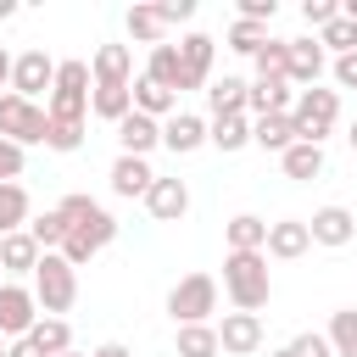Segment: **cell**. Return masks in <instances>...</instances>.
Segmentation results:
<instances>
[{
	"mask_svg": "<svg viewBox=\"0 0 357 357\" xmlns=\"http://www.w3.org/2000/svg\"><path fill=\"white\" fill-rule=\"evenodd\" d=\"M56 212L67 218V240H61V251H56V257H67V268H84L100 245L117 240V218H112L100 201H89V195H61Z\"/></svg>",
	"mask_w": 357,
	"mask_h": 357,
	"instance_id": "1",
	"label": "cell"
},
{
	"mask_svg": "<svg viewBox=\"0 0 357 357\" xmlns=\"http://www.w3.org/2000/svg\"><path fill=\"white\" fill-rule=\"evenodd\" d=\"M223 296L234 301V312H262L268 296H273L268 257L262 251H229L223 257Z\"/></svg>",
	"mask_w": 357,
	"mask_h": 357,
	"instance_id": "2",
	"label": "cell"
},
{
	"mask_svg": "<svg viewBox=\"0 0 357 357\" xmlns=\"http://www.w3.org/2000/svg\"><path fill=\"white\" fill-rule=\"evenodd\" d=\"M89 61H56V84H50V100H45V117L50 123H84L89 112Z\"/></svg>",
	"mask_w": 357,
	"mask_h": 357,
	"instance_id": "3",
	"label": "cell"
},
{
	"mask_svg": "<svg viewBox=\"0 0 357 357\" xmlns=\"http://www.w3.org/2000/svg\"><path fill=\"white\" fill-rule=\"evenodd\" d=\"M33 301H39V318L73 312V301H78V268H67V257L45 251L39 268H33Z\"/></svg>",
	"mask_w": 357,
	"mask_h": 357,
	"instance_id": "4",
	"label": "cell"
},
{
	"mask_svg": "<svg viewBox=\"0 0 357 357\" xmlns=\"http://www.w3.org/2000/svg\"><path fill=\"white\" fill-rule=\"evenodd\" d=\"M335 117H340V95L335 89H301L296 106H290V128L307 145H324V134L335 128Z\"/></svg>",
	"mask_w": 357,
	"mask_h": 357,
	"instance_id": "5",
	"label": "cell"
},
{
	"mask_svg": "<svg viewBox=\"0 0 357 357\" xmlns=\"http://www.w3.org/2000/svg\"><path fill=\"white\" fill-rule=\"evenodd\" d=\"M167 312H173V324H206L218 312V279L212 273H184L167 290Z\"/></svg>",
	"mask_w": 357,
	"mask_h": 357,
	"instance_id": "6",
	"label": "cell"
},
{
	"mask_svg": "<svg viewBox=\"0 0 357 357\" xmlns=\"http://www.w3.org/2000/svg\"><path fill=\"white\" fill-rule=\"evenodd\" d=\"M45 128H50L45 106H33L22 95H0V139H11V145H45Z\"/></svg>",
	"mask_w": 357,
	"mask_h": 357,
	"instance_id": "7",
	"label": "cell"
},
{
	"mask_svg": "<svg viewBox=\"0 0 357 357\" xmlns=\"http://www.w3.org/2000/svg\"><path fill=\"white\" fill-rule=\"evenodd\" d=\"M56 84V61L45 56V50H22V56H11V95H22V100H33L39 106V95Z\"/></svg>",
	"mask_w": 357,
	"mask_h": 357,
	"instance_id": "8",
	"label": "cell"
},
{
	"mask_svg": "<svg viewBox=\"0 0 357 357\" xmlns=\"http://www.w3.org/2000/svg\"><path fill=\"white\" fill-rule=\"evenodd\" d=\"M39 324V301L28 284H0V340H22Z\"/></svg>",
	"mask_w": 357,
	"mask_h": 357,
	"instance_id": "9",
	"label": "cell"
},
{
	"mask_svg": "<svg viewBox=\"0 0 357 357\" xmlns=\"http://www.w3.org/2000/svg\"><path fill=\"white\" fill-rule=\"evenodd\" d=\"M212 50H218L212 33H184V39H178V67H184L178 89H206V78H212Z\"/></svg>",
	"mask_w": 357,
	"mask_h": 357,
	"instance_id": "10",
	"label": "cell"
},
{
	"mask_svg": "<svg viewBox=\"0 0 357 357\" xmlns=\"http://www.w3.org/2000/svg\"><path fill=\"white\" fill-rule=\"evenodd\" d=\"M212 329H218V351H229V357H251L262 346V318L257 312H223V324H212Z\"/></svg>",
	"mask_w": 357,
	"mask_h": 357,
	"instance_id": "11",
	"label": "cell"
},
{
	"mask_svg": "<svg viewBox=\"0 0 357 357\" xmlns=\"http://www.w3.org/2000/svg\"><path fill=\"white\" fill-rule=\"evenodd\" d=\"M145 206H151V218H156V223H178V218L190 212V184H184V178H162V173H156V184L145 190Z\"/></svg>",
	"mask_w": 357,
	"mask_h": 357,
	"instance_id": "12",
	"label": "cell"
},
{
	"mask_svg": "<svg viewBox=\"0 0 357 357\" xmlns=\"http://www.w3.org/2000/svg\"><path fill=\"white\" fill-rule=\"evenodd\" d=\"M307 234H312V245H351L357 240V218L346 206H318L307 218Z\"/></svg>",
	"mask_w": 357,
	"mask_h": 357,
	"instance_id": "13",
	"label": "cell"
},
{
	"mask_svg": "<svg viewBox=\"0 0 357 357\" xmlns=\"http://www.w3.org/2000/svg\"><path fill=\"white\" fill-rule=\"evenodd\" d=\"M307 245H312L307 223H301V218H279V223H268V245H262V257L296 262V257H307Z\"/></svg>",
	"mask_w": 357,
	"mask_h": 357,
	"instance_id": "14",
	"label": "cell"
},
{
	"mask_svg": "<svg viewBox=\"0 0 357 357\" xmlns=\"http://www.w3.org/2000/svg\"><path fill=\"white\" fill-rule=\"evenodd\" d=\"M117 145H123V156H151V151L162 145V123L145 117V112H128V117L117 123Z\"/></svg>",
	"mask_w": 357,
	"mask_h": 357,
	"instance_id": "15",
	"label": "cell"
},
{
	"mask_svg": "<svg viewBox=\"0 0 357 357\" xmlns=\"http://www.w3.org/2000/svg\"><path fill=\"white\" fill-rule=\"evenodd\" d=\"M290 106H296V95H290L284 78H257V84H245V112H251V117H273V112H290Z\"/></svg>",
	"mask_w": 357,
	"mask_h": 357,
	"instance_id": "16",
	"label": "cell"
},
{
	"mask_svg": "<svg viewBox=\"0 0 357 357\" xmlns=\"http://www.w3.org/2000/svg\"><path fill=\"white\" fill-rule=\"evenodd\" d=\"M106 178H112V195H123V201H134V195H145V190L156 184V173H151L145 156H117Z\"/></svg>",
	"mask_w": 357,
	"mask_h": 357,
	"instance_id": "17",
	"label": "cell"
},
{
	"mask_svg": "<svg viewBox=\"0 0 357 357\" xmlns=\"http://www.w3.org/2000/svg\"><path fill=\"white\" fill-rule=\"evenodd\" d=\"M318 73H324V45H318V39H290V67H284V78L301 84V89H318Z\"/></svg>",
	"mask_w": 357,
	"mask_h": 357,
	"instance_id": "18",
	"label": "cell"
},
{
	"mask_svg": "<svg viewBox=\"0 0 357 357\" xmlns=\"http://www.w3.org/2000/svg\"><path fill=\"white\" fill-rule=\"evenodd\" d=\"M162 145H167L173 156H190V151H201V145H206V123H201V117H190V112H173V117L162 123Z\"/></svg>",
	"mask_w": 357,
	"mask_h": 357,
	"instance_id": "19",
	"label": "cell"
},
{
	"mask_svg": "<svg viewBox=\"0 0 357 357\" xmlns=\"http://www.w3.org/2000/svg\"><path fill=\"white\" fill-rule=\"evenodd\" d=\"M89 78L95 84H128L134 78V50L128 45H100L95 61H89Z\"/></svg>",
	"mask_w": 357,
	"mask_h": 357,
	"instance_id": "20",
	"label": "cell"
},
{
	"mask_svg": "<svg viewBox=\"0 0 357 357\" xmlns=\"http://www.w3.org/2000/svg\"><path fill=\"white\" fill-rule=\"evenodd\" d=\"M39 245H33V234L28 229H17V234H0V273H33L39 268Z\"/></svg>",
	"mask_w": 357,
	"mask_h": 357,
	"instance_id": "21",
	"label": "cell"
},
{
	"mask_svg": "<svg viewBox=\"0 0 357 357\" xmlns=\"http://www.w3.org/2000/svg\"><path fill=\"white\" fill-rule=\"evenodd\" d=\"M89 112L117 128V123L134 112V89H128V84H95V89H89Z\"/></svg>",
	"mask_w": 357,
	"mask_h": 357,
	"instance_id": "22",
	"label": "cell"
},
{
	"mask_svg": "<svg viewBox=\"0 0 357 357\" xmlns=\"http://www.w3.org/2000/svg\"><path fill=\"white\" fill-rule=\"evenodd\" d=\"M206 145H218L223 156H229V151H245V145H251V117H245V112L212 117V123H206Z\"/></svg>",
	"mask_w": 357,
	"mask_h": 357,
	"instance_id": "23",
	"label": "cell"
},
{
	"mask_svg": "<svg viewBox=\"0 0 357 357\" xmlns=\"http://www.w3.org/2000/svg\"><path fill=\"white\" fill-rule=\"evenodd\" d=\"M251 145H262V151H290L296 145V128H290V112H273V117H257L251 123Z\"/></svg>",
	"mask_w": 357,
	"mask_h": 357,
	"instance_id": "24",
	"label": "cell"
},
{
	"mask_svg": "<svg viewBox=\"0 0 357 357\" xmlns=\"http://www.w3.org/2000/svg\"><path fill=\"white\" fill-rule=\"evenodd\" d=\"M279 167H284V178L307 184V178H318V173H324V145H307V139H296V145L279 156Z\"/></svg>",
	"mask_w": 357,
	"mask_h": 357,
	"instance_id": "25",
	"label": "cell"
},
{
	"mask_svg": "<svg viewBox=\"0 0 357 357\" xmlns=\"http://www.w3.org/2000/svg\"><path fill=\"white\" fill-rule=\"evenodd\" d=\"M28 340H33L45 357H61V351H73V324H67V318H39V324L28 329Z\"/></svg>",
	"mask_w": 357,
	"mask_h": 357,
	"instance_id": "26",
	"label": "cell"
},
{
	"mask_svg": "<svg viewBox=\"0 0 357 357\" xmlns=\"http://www.w3.org/2000/svg\"><path fill=\"white\" fill-rule=\"evenodd\" d=\"M128 33L139 39V45H167V22H162V11L156 6H128Z\"/></svg>",
	"mask_w": 357,
	"mask_h": 357,
	"instance_id": "27",
	"label": "cell"
},
{
	"mask_svg": "<svg viewBox=\"0 0 357 357\" xmlns=\"http://www.w3.org/2000/svg\"><path fill=\"white\" fill-rule=\"evenodd\" d=\"M145 78L178 95V78H184V67H178V45H156V50H151V61H145Z\"/></svg>",
	"mask_w": 357,
	"mask_h": 357,
	"instance_id": "28",
	"label": "cell"
},
{
	"mask_svg": "<svg viewBox=\"0 0 357 357\" xmlns=\"http://www.w3.org/2000/svg\"><path fill=\"white\" fill-rule=\"evenodd\" d=\"M206 106H212V117H234V112H245V84L223 73L218 84H206Z\"/></svg>",
	"mask_w": 357,
	"mask_h": 357,
	"instance_id": "29",
	"label": "cell"
},
{
	"mask_svg": "<svg viewBox=\"0 0 357 357\" xmlns=\"http://www.w3.org/2000/svg\"><path fill=\"white\" fill-rule=\"evenodd\" d=\"M262 245H268V223L257 212L229 218V251H262Z\"/></svg>",
	"mask_w": 357,
	"mask_h": 357,
	"instance_id": "30",
	"label": "cell"
},
{
	"mask_svg": "<svg viewBox=\"0 0 357 357\" xmlns=\"http://www.w3.org/2000/svg\"><path fill=\"white\" fill-rule=\"evenodd\" d=\"M28 212H33L28 190H22V184H0V234H17V229L28 223Z\"/></svg>",
	"mask_w": 357,
	"mask_h": 357,
	"instance_id": "31",
	"label": "cell"
},
{
	"mask_svg": "<svg viewBox=\"0 0 357 357\" xmlns=\"http://www.w3.org/2000/svg\"><path fill=\"white\" fill-rule=\"evenodd\" d=\"M128 89H134V112H145V117H167V112L178 106V95L162 89V84H151V78H139V84H128Z\"/></svg>",
	"mask_w": 357,
	"mask_h": 357,
	"instance_id": "32",
	"label": "cell"
},
{
	"mask_svg": "<svg viewBox=\"0 0 357 357\" xmlns=\"http://www.w3.org/2000/svg\"><path fill=\"white\" fill-rule=\"evenodd\" d=\"M329 351L335 357H357V307H340L335 318H329Z\"/></svg>",
	"mask_w": 357,
	"mask_h": 357,
	"instance_id": "33",
	"label": "cell"
},
{
	"mask_svg": "<svg viewBox=\"0 0 357 357\" xmlns=\"http://www.w3.org/2000/svg\"><path fill=\"white\" fill-rule=\"evenodd\" d=\"M178 357H218V329L212 324H178Z\"/></svg>",
	"mask_w": 357,
	"mask_h": 357,
	"instance_id": "34",
	"label": "cell"
},
{
	"mask_svg": "<svg viewBox=\"0 0 357 357\" xmlns=\"http://www.w3.org/2000/svg\"><path fill=\"white\" fill-rule=\"evenodd\" d=\"M28 234H33V245H39V251H61V240H67V218L50 206V212H39V218L28 223Z\"/></svg>",
	"mask_w": 357,
	"mask_h": 357,
	"instance_id": "35",
	"label": "cell"
},
{
	"mask_svg": "<svg viewBox=\"0 0 357 357\" xmlns=\"http://www.w3.org/2000/svg\"><path fill=\"white\" fill-rule=\"evenodd\" d=\"M251 61H257V78H284V67H290V39H268ZM284 84H290V78H284Z\"/></svg>",
	"mask_w": 357,
	"mask_h": 357,
	"instance_id": "36",
	"label": "cell"
},
{
	"mask_svg": "<svg viewBox=\"0 0 357 357\" xmlns=\"http://www.w3.org/2000/svg\"><path fill=\"white\" fill-rule=\"evenodd\" d=\"M312 39H318L324 50H335V56H351V50H357V22H351V17H335V22L318 28Z\"/></svg>",
	"mask_w": 357,
	"mask_h": 357,
	"instance_id": "37",
	"label": "cell"
},
{
	"mask_svg": "<svg viewBox=\"0 0 357 357\" xmlns=\"http://www.w3.org/2000/svg\"><path fill=\"white\" fill-rule=\"evenodd\" d=\"M262 45H268V28H262V22H240V17H234V28H229V50L257 56Z\"/></svg>",
	"mask_w": 357,
	"mask_h": 357,
	"instance_id": "38",
	"label": "cell"
},
{
	"mask_svg": "<svg viewBox=\"0 0 357 357\" xmlns=\"http://www.w3.org/2000/svg\"><path fill=\"white\" fill-rule=\"evenodd\" d=\"M45 145L50 151H78L84 145V123H50L45 128Z\"/></svg>",
	"mask_w": 357,
	"mask_h": 357,
	"instance_id": "39",
	"label": "cell"
},
{
	"mask_svg": "<svg viewBox=\"0 0 357 357\" xmlns=\"http://www.w3.org/2000/svg\"><path fill=\"white\" fill-rule=\"evenodd\" d=\"M301 17H307V28H329V22L340 17V0H307Z\"/></svg>",
	"mask_w": 357,
	"mask_h": 357,
	"instance_id": "40",
	"label": "cell"
},
{
	"mask_svg": "<svg viewBox=\"0 0 357 357\" xmlns=\"http://www.w3.org/2000/svg\"><path fill=\"white\" fill-rule=\"evenodd\" d=\"M22 178V145L0 139V184H17Z\"/></svg>",
	"mask_w": 357,
	"mask_h": 357,
	"instance_id": "41",
	"label": "cell"
},
{
	"mask_svg": "<svg viewBox=\"0 0 357 357\" xmlns=\"http://www.w3.org/2000/svg\"><path fill=\"white\" fill-rule=\"evenodd\" d=\"M273 17H279V0H240V22H262L268 28Z\"/></svg>",
	"mask_w": 357,
	"mask_h": 357,
	"instance_id": "42",
	"label": "cell"
},
{
	"mask_svg": "<svg viewBox=\"0 0 357 357\" xmlns=\"http://www.w3.org/2000/svg\"><path fill=\"white\" fill-rule=\"evenodd\" d=\"M290 351H296V357H335V351H329V340H324V335H312V329H307V335H296V340H290Z\"/></svg>",
	"mask_w": 357,
	"mask_h": 357,
	"instance_id": "43",
	"label": "cell"
},
{
	"mask_svg": "<svg viewBox=\"0 0 357 357\" xmlns=\"http://www.w3.org/2000/svg\"><path fill=\"white\" fill-rule=\"evenodd\" d=\"M156 11H162V22L173 28V22H190V17H195V0H162Z\"/></svg>",
	"mask_w": 357,
	"mask_h": 357,
	"instance_id": "44",
	"label": "cell"
},
{
	"mask_svg": "<svg viewBox=\"0 0 357 357\" xmlns=\"http://www.w3.org/2000/svg\"><path fill=\"white\" fill-rule=\"evenodd\" d=\"M335 84L340 89H357V50L351 56H335Z\"/></svg>",
	"mask_w": 357,
	"mask_h": 357,
	"instance_id": "45",
	"label": "cell"
},
{
	"mask_svg": "<svg viewBox=\"0 0 357 357\" xmlns=\"http://www.w3.org/2000/svg\"><path fill=\"white\" fill-rule=\"evenodd\" d=\"M6 357H45V351H39V346L22 335V340H11V346H6Z\"/></svg>",
	"mask_w": 357,
	"mask_h": 357,
	"instance_id": "46",
	"label": "cell"
},
{
	"mask_svg": "<svg viewBox=\"0 0 357 357\" xmlns=\"http://www.w3.org/2000/svg\"><path fill=\"white\" fill-rule=\"evenodd\" d=\"M89 357H134V351H128V346H123V340H106V346H95V351H89Z\"/></svg>",
	"mask_w": 357,
	"mask_h": 357,
	"instance_id": "47",
	"label": "cell"
},
{
	"mask_svg": "<svg viewBox=\"0 0 357 357\" xmlns=\"http://www.w3.org/2000/svg\"><path fill=\"white\" fill-rule=\"evenodd\" d=\"M0 89H11V56L0 50Z\"/></svg>",
	"mask_w": 357,
	"mask_h": 357,
	"instance_id": "48",
	"label": "cell"
},
{
	"mask_svg": "<svg viewBox=\"0 0 357 357\" xmlns=\"http://www.w3.org/2000/svg\"><path fill=\"white\" fill-rule=\"evenodd\" d=\"M6 17H17V0H0V22H6Z\"/></svg>",
	"mask_w": 357,
	"mask_h": 357,
	"instance_id": "49",
	"label": "cell"
},
{
	"mask_svg": "<svg viewBox=\"0 0 357 357\" xmlns=\"http://www.w3.org/2000/svg\"><path fill=\"white\" fill-rule=\"evenodd\" d=\"M340 17H351V22H357V0H340Z\"/></svg>",
	"mask_w": 357,
	"mask_h": 357,
	"instance_id": "50",
	"label": "cell"
},
{
	"mask_svg": "<svg viewBox=\"0 0 357 357\" xmlns=\"http://www.w3.org/2000/svg\"><path fill=\"white\" fill-rule=\"evenodd\" d=\"M346 139H351V151H357V123H351V134H346Z\"/></svg>",
	"mask_w": 357,
	"mask_h": 357,
	"instance_id": "51",
	"label": "cell"
},
{
	"mask_svg": "<svg viewBox=\"0 0 357 357\" xmlns=\"http://www.w3.org/2000/svg\"><path fill=\"white\" fill-rule=\"evenodd\" d=\"M268 357H296V351H290V346H284V351H268Z\"/></svg>",
	"mask_w": 357,
	"mask_h": 357,
	"instance_id": "52",
	"label": "cell"
},
{
	"mask_svg": "<svg viewBox=\"0 0 357 357\" xmlns=\"http://www.w3.org/2000/svg\"><path fill=\"white\" fill-rule=\"evenodd\" d=\"M61 357H84V351H61Z\"/></svg>",
	"mask_w": 357,
	"mask_h": 357,
	"instance_id": "53",
	"label": "cell"
},
{
	"mask_svg": "<svg viewBox=\"0 0 357 357\" xmlns=\"http://www.w3.org/2000/svg\"><path fill=\"white\" fill-rule=\"evenodd\" d=\"M0 357H6V340H0Z\"/></svg>",
	"mask_w": 357,
	"mask_h": 357,
	"instance_id": "54",
	"label": "cell"
}]
</instances>
